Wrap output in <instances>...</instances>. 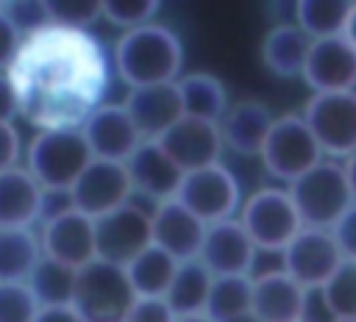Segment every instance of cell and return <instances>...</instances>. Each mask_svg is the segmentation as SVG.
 I'll return each mask as SVG.
<instances>
[{
  "instance_id": "obj_19",
  "label": "cell",
  "mask_w": 356,
  "mask_h": 322,
  "mask_svg": "<svg viewBox=\"0 0 356 322\" xmlns=\"http://www.w3.org/2000/svg\"><path fill=\"white\" fill-rule=\"evenodd\" d=\"M134 192L150 197L153 203L172 200L184 180V169L167 155V150L156 139H145L134 155L125 161Z\"/></svg>"
},
{
  "instance_id": "obj_36",
  "label": "cell",
  "mask_w": 356,
  "mask_h": 322,
  "mask_svg": "<svg viewBox=\"0 0 356 322\" xmlns=\"http://www.w3.org/2000/svg\"><path fill=\"white\" fill-rule=\"evenodd\" d=\"M3 8H6V14L14 19V25L22 33H31V31H36V28H42V25L50 22L42 0H11Z\"/></svg>"
},
{
  "instance_id": "obj_44",
  "label": "cell",
  "mask_w": 356,
  "mask_h": 322,
  "mask_svg": "<svg viewBox=\"0 0 356 322\" xmlns=\"http://www.w3.org/2000/svg\"><path fill=\"white\" fill-rule=\"evenodd\" d=\"M342 36L353 44V50H356V3H353V8H350V14H348V22H345V28H342Z\"/></svg>"
},
{
  "instance_id": "obj_9",
  "label": "cell",
  "mask_w": 356,
  "mask_h": 322,
  "mask_svg": "<svg viewBox=\"0 0 356 322\" xmlns=\"http://www.w3.org/2000/svg\"><path fill=\"white\" fill-rule=\"evenodd\" d=\"M175 200L184 203L206 225H211L234 217V211L239 208V183L234 172L217 161V164L184 172Z\"/></svg>"
},
{
  "instance_id": "obj_37",
  "label": "cell",
  "mask_w": 356,
  "mask_h": 322,
  "mask_svg": "<svg viewBox=\"0 0 356 322\" xmlns=\"http://www.w3.org/2000/svg\"><path fill=\"white\" fill-rule=\"evenodd\" d=\"M122 322H175V311L164 297H136Z\"/></svg>"
},
{
  "instance_id": "obj_22",
  "label": "cell",
  "mask_w": 356,
  "mask_h": 322,
  "mask_svg": "<svg viewBox=\"0 0 356 322\" xmlns=\"http://www.w3.org/2000/svg\"><path fill=\"white\" fill-rule=\"evenodd\" d=\"M309 289L292 275L275 272L253 280V316L259 322H303Z\"/></svg>"
},
{
  "instance_id": "obj_27",
  "label": "cell",
  "mask_w": 356,
  "mask_h": 322,
  "mask_svg": "<svg viewBox=\"0 0 356 322\" xmlns=\"http://www.w3.org/2000/svg\"><path fill=\"white\" fill-rule=\"evenodd\" d=\"M211 280H214V275H211V269L200 258L178 261L175 278H172L164 300L170 303V308L175 314H197V311H206Z\"/></svg>"
},
{
  "instance_id": "obj_1",
  "label": "cell",
  "mask_w": 356,
  "mask_h": 322,
  "mask_svg": "<svg viewBox=\"0 0 356 322\" xmlns=\"http://www.w3.org/2000/svg\"><path fill=\"white\" fill-rule=\"evenodd\" d=\"M6 75L14 83L19 114L44 128H81L100 105L108 64L86 28L47 22L22 36Z\"/></svg>"
},
{
  "instance_id": "obj_24",
  "label": "cell",
  "mask_w": 356,
  "mask_h": 322,
  "mask_svg": "<svg viewBox=\"0 0 356 322\" xmlns=\"http://www.w3.org/2000/svg\"><path fill=\"white\" fill-rule=\"evenodd\" d=\"M312 42L314 39L298 22H278L275 28H270V33L261 42V61L273 75L281 78L303 75Z\"/></svg>"
},
{
  "instance_id": "obj_17",
  "label": "cell",
  "mask_w": 356,
  "mask_h": 322,
  "mask_svg": "<svg viewBox=\"0 0 356 322\" xmlns=\"http://www.w3.org/2000/svg\"><path fill=\"white\" fill-rule=\"evenodd\" d=\"M256 255V244L239 217L220 219L206 228L200 261L211 269V275H250V264Z\"/></svg>"
},
{
  "instance_id": "obj_6",
  "label": "cell",
  "mask_w": 356,
  "mask_h": 322,
  "mask_svg": "<svg viewBox=\"0 0 356 322\" xmlns=\"http://www.w3.org/2000/svg\"><path fill=\"white\" fill-rule=\"evenodd\" d=\"M323 147L314 139L309 122L303 119V114H286V117H275L267 142L259 153L264 169L278 178V180H295L298 175H303L306 169H312L317 161H323Z\"/></svg>"
},
{
  "instance_id": "obj_5",
  "label": "cell",
  "mask_w": 356,
  "mask_h": 322,
  "mask_svg": "<svg viewBox=\"0 0 356 322\" xmlns=\"http://www.w3.org/2000/svg\"><path fill=\"white\" fill-rule=\"evenodd\" d=\"M134 300L136 291L120 264L95 258L75 275L72 305L86 322H122Z\"/></svg>"
},
{
  "instance_id": "obj_47",
  "label": "cell",
  "mask_w": 356,
  "mask_h": 322,
  "mask_svg": "<svg viewBox=\"0 0 356 322\" xmlns=\"http://www.w3.org/2000/svg\"><path fill=\"white\" fill-rule=\"evenodd\" d=\"M222 322H259L256 316H253V311L250 314H242V316H231V319H222Z\"/></svg>"
},
{
  "instance_id": "obj_51",
  "label": "cell",
  "mask_w": 356,
  "mask_h": 322,
  "mask_svg": "<svg viewBox=\"0 0 356 322\" xmlns=\"http://www.w3.org/2000/svg\"><path fill=\"white\" fill-rule=\"evenodd\" d=\"M353 3H356V0H353Z\"/></svg>"
},
{
  "instance_id": "obj_16",
  "label": "cell",
  "mask_w": 356,
  "mask_h": 322,
  "mask_svg": "<svg viewBox=\"0 0 356 322\" xmlns=\"http://www.w3.org/2000/svg\"><path fill=\"white\" fill-rule=\"evenodd\" d=\"M300 78L312 92H348L356 80L353 44L342 33L314 39Z\"/></svg>"
},
{
  "instance_id": "obj_42",
  "label": "cell",
  "mask_w": 356,
  "mask_h": 322,
  "mask_svg": "<svg viewBox=\"0 0 356 322\" xmlns=\"http://www.w3.org/2000/svg\"><path fill=\"white\" fill-rule=\"evenodd\" d=\"M17 114H19V103H17L14 83H11V78L6 72H0V119L11 122Z\"/></svg>"
},
{
  "instance_id": "obj_43",
  "label": "cell",
  "mask_w": 356,
  "mask_h": 322,
  "mask_svg": "<svg viewBox=\"0 0 356 322\" xmlns=\"http://www.w3.org/2000/svg\"><path fill=\"white\" fill-rule=\"evenodd\" d=\"M33 322H86L75 305H42Z\"/></svg>"
},
{
  "instance_id": "obj_31",
  "label": "cell",
  "mask_w": 356,
  "mask_h": 322,
  "mask_svg": "<svg viewBox=\"0 0 356 322\" xmlns=\"http://www.w3.org/2000/svg\"><path fill=\"white\" fill-rule=\"evenodd\" d=\"M350 8L353 0H295L292 14L312 39H323L342 33Z\"/></svg>"
},
{
  "instance_id": "obj_18",
  "label": "cell",
  "mask_w": 356,
  "mask_h": 322,
  "mask_svg": "<svg viewBox=\"0 0 356 322\" xmlns=\"http://www.w3.org/2000/svg\"><path fill=\"white\" fill-rule=\"evenodd\" d=\"M150 217H153V244L156 247L167 250L178 261H189V258L200 255L203 236H206L209 225L200 217H195L184 203H178L175 197L156 203Z\"/></svg>"
},
{
  "instance_id": "obj_15",
  "label": "cell",
  "mask_w": 356,
  "mask_h": 322,
  "mask_svg": "<svg viewBox=\"0 0 356 322\" xmlns=\"http://www.w3.org/2000/svg\"><path fill=\"white\" fill-rule=\"evenodd\" d=\"M156 142L167 150V155L184 172L197 169V167L217 164L220 161V153L225 147L220 122L189 117V114H184L178 122H172Z\"/></svg>"
},
{
  "instance_id": "obj_34",
  "label": "cell",
  "mask_w": 356,
  "mask_h": 322,
  "mask_svg": "<svg viewBox=\"0 0 356 322\" xmlns=\"http://www.w3.org/2000/svg\"><path fill=\"white\" fill-rule=\"evenodd\" d=\"M47 19L67 28H89L103 17V0H42Z\"/></svg>"
},
{
  "instance_id": "obj_8",
  "label": "cell",
  "mask_w": 356,
  "mask_h": 322,
  "mask_svg": "<svg viewBox=\"0 0 356 322\" xmlns=\"http://www.w3.org/2000/svg\"><path fill=\"white\" fill-rule=\"evenodd\" d=\"M303 119L325 155L345 161L356 153V97L350 92H314Z\"/></svg>"
},
{
  "instance_id": "obj_20",
  "label": "cell",
  "mask_w": 356,
  "mask_h": 322,
  "mask_svg": "<svg viewBox=\"0 0 356 322\" xmlns=\"http://www.w3.org/2000/svg\"><path fill=\"white\" fill-rule=\"evenodd\" d=\"M125 108L131 111V117H134V122L145 139H159L172 122H178L184 117L178 83L136 86L128 92Z\"/></svg>"
},
{
  "instance_id": "obj_14",
  "label": "cell",
  "mask_w": 356,
  "mask_h": 322,
  "mask_svg": "<svg viewBox=\"0 0 356 322\" xmlns=\"http://www.w3.org/2000/svg\"><path fill=\"white\" fill-rule=\"evenodd\" d=\"M81 130L86 136L92 155L108 158V161H128L134 150L145 142L125 103H100L86 117Z\"/></svg>"
},
{
  "instance_id": "obj_12",
  "label": "cell",
  "mask_w": 356,
  "mask_h": 322,
  "mask_svg": "<svg viewBox=\"0 0 356 322\" xmlns=\"http://www.w3.org/2000/svg\"><path fill=\"white\" fill-rule=\"evenodd\" d=\"M342 261L345 255L328 228H300L284 247V269L303 289H323Z\"/></svg>"
},
{
  "instance_id": "obj_45",
  "label": "cell",
  "mask_w": 356,
  "mask_h": 322,
  "mask_svg": "<svg viewBox=\"0 0 356 322\" xmlns=\"http://www.w3.org/2000/svg\"><path fill=\"white\" fill-rule=\"evenodd\" d=\"M342 164H345V175H348V183H350V192H353V200H356V153L348 155Z\"/></svg>"
},
{
  "instance_id": "obj_30",
  "label": "cell",
  "mask_w": 356,
  "mask_h": 322,
  "mask_svg": "<svg viewBox=\"0 0 356 322\" xmlns=\"http://www.w3.org/2000/svg\"><path fill=\"white\" fill-rule=\"evenodd\" d=\"M253 308V278L250 275H214L206 314L214 322L250 314Z\"/></svg>"
},
{
  "instance_id": "obj_35",
  "label": "cell",
  "mask_w": 356,
  "mask_h": 322,
  "mask_svg": "<svg viewBox=\"0 0 356 322\" xmlns=\"http://www.w3.org/2000/svg\"><path fill=\"white\" fill-rule=\"evenodd\" d=\"M161 0H103V17L117 28H139L147 25Z\"/></svg>"
},
{
  "instance_id": "obj_11",
  "label": "cell",
  "mask_w": 356,
  "mask_h": 322,
  "mask_svg": "<svg viewBox=\"0 0 356 322\" xmlns=\"http://www.w3.org/2000/svg\"><path fill=\"white\" fill-rule=\"evenodd\" d=\"M39 242L47 258L81 269L97 258V222L95 217L67 205L44 219Z\"/></svg>"
},
{
  "instance_id": "obj_39",
  "label": "cell",
  "mask_w": 356,
  "mask_h": 322,
  "mask_svg": "<svg viewBox=\"0 0 356 322\" xmlns=\"http://www.w3.org/2000/svg\"><path fill=\"white\" fill-rule=\"evenodd\" d=\"M331 230H334V239H337L342 255L345 258H356V200L350 203V208L339 217V222Z\"/></svg>"
},
{
  "instance_id": "obj_40",
  "label": "cell",
  "mask_w": 356,
  "mask_h": 322,
  "mask_svg": "<svg viewBox=\"0 0 356 322\" xmlns=\"http://www.w3.org/2000/svg\"><path fill=\"white\" fill-rule=\"evenodd\" d=\"M19 150H22V144H19V133H17L14 122L0 119V172L17 167Z\"/></svg>"
},
{
  "instance_id": "obj_23",
  "label": "cell",
  "mask_w": 356,
  "mask_h": 322,
  "mask_svg": "<svg viewBox=\"0 0 356 322\" xmlns=\"http://www.w3.org/2000/svg\"><path fill=\"white\" fill-rule=\"evenodd\" d=\"M273 122H275V117L270 114V108L264 103L239 100V103L228 105L225 117L220 119L222 142L236 155H259Z\"/></svg>"
},
{
  "instance_id": "obj_7",
  "label": "cell",
  "mask_w": 356,
  "mask_h": 322,
  "mask_svg": "<svg viewBox=\"0 0 356 322\" xmlns=\"http://www.w3.org/2000/svg\"><path fill=\"white\" fill-rule=\"evenodd\" d=\"M239 222L250 233L253 244L267 250H284L303 228L289 192L275 186H267L250 194L239 211Z\"/></svg>"
},
{
  "instance_id": "obj_13",
  "label": "cell",
  "mask_w": 356,
  "mask_h": 322,
  "mask_svg": "<svg viewBox=\"0 0 356 322\" xmlns=\"http://www.w3.org/2000/svg\"><path fill=\"white\" fill-rule=\"evenodd\" d=\"M95 222H97V258H106L111 264L125 266L145 247L153 244V217L142 205L125 203L97 217Z\"/></svg>"
},
{
  "instance_id": "obj_48",
  "label": "cell",
  "mask_w": 356,
  "mask_h": 322,
  "mask_svg": "<svg viewBox=\"0 0 356 322\" xmlns=\"http://www.w3.org/2000/svg\"><path fill=\"white\" fill-rule=\"evenodd\" d=\"M348 92H350V94H353V97H356V80H353V83H350V89H348Z\"/></svg>"
},
{
  "instance_id": "obj_46",
  "label": "cell",
  "mask_w": 356,
  "mask_h": 322,
  "mask_svg": "<svg viewBox=\"0 0 356 322\" xmlns=\"http://www.w3.org/2000/svg\"><path fill=\"white\" fill-rule=\"evenodd\" d=\"M175 322H214L206 311H197V314H175Z\"/></svg>"
},
{
  "instance_id": "obj_25",
  "label": "cell",
  "mask_w": 356,
  "mask_h": 322,
  "mask_svg": "<svg viewBox=\"0 0 356 322\" xmlns=\"http://www.w3.org/2000/svg\"><path fill=\"white\" fill-rule=\"evenodd\" d=\"M175 83H178V94L184 103V114L211 119V122H220L225 117L228 92L222 80L214 78L211 72H189V75H181Z\"/></svg>"
},
{
  "instance_id": "obj_21",
  "label": "cell",
  "mask_w": 356,
  "mask_h": 322,
  "mask_svg": "<svg viewBox=\"0 0 356 322\" xmlns=\"http://www.w3.org/2000/svg\"><path fill=\"white\" fill-rule=\"evenodd\" d=\"M44 211V189L28 167L0 172V228H31Z\"/></svg>"
},
{
  "instance_id": "obj_4",
  "label": "cell",
  "mask_w": 356,
  "mask_h": 322,
  "mask_svg": "<svg viewBox=\"0 0 356 322\" xmlns=\"http://www.w3.org/2000/svg\"><path fill=\"white\" fill-rule=\"evenodd\" d=\"M92 158L81 128H44L28 147V169L44 192H70Z\"/></svg>"
},
{
  "instance_id": "obj_29",
  "label": "cell",
  "mask_w": 356,
  "mask_h": 322,
  "mask_svg": "<svg viewBox=\"0 0 356 322\" xmlns=\"http://www.w3.org/2000/svg\"><path fill=\"white\" fill-rule=\"evenodd\" d=\"M75 275H78V269H72L56 258L42 255L25 283L36 294L39 305H72Z\"/></svg>"
},
{
  "instance_id": "obj_3",
  "label": "cell",
  "mask_w": 356,
  "mask_h": 322,
  "mask_svg": "<svg viewBox=\"0 0 356 322\" xmlns=\"http://www.w3.org/2000/svg\"><path fill=\"white\" fill-rule=\"evenodd\" d=\"M303 228H334L339 217L350 208L353 192L339 161H317L312 169L289 180L286 186Z\"/></svg>"
},
{
  "instance_id": "obj_26",
  "label": "cell",
  "mask_w": 356,
  "mask_h": 322,
  "mask_svg": "<svg viewBox=\"0 0 356 322\" xmlns=\"http://www.w3.org/2000/svg\"><path fill=\"white\" fill-rule=\"evenodd\" d=\"M178 269V258H172L167 250L150 244L136 258L125 264L128 280L136 291V297H164Z\"/></svg>"
},
{
  "instance_id": "obj_32",
  "label": "cell",
  "mask_w": 356,
  "mask_h": 322,
  "mask_svg": "<svg viewBox=\"0 0 356 322\" xmlns=\"http://www.w3.org/2000/svg\"><path fill=\"white\" fill-rule=\"evenodd\" d=\"M323 297L337 319H356V258H345L323 286Z\"/></svg>"
},
{
  "instance_id": "obj_50",
  "label": "cell",
  "mask_w": 356,
  "mask_h": 322,
  "mask_svg": "<svg viewBox=\"0 0 356 322\" xmlns=\"http://www.w3.org/2000/svg\"><path fill=\"white\" fill-rule=\"evenodd\" d=\"M6 3H11V0H0V8H3V6H6Z\"/></svg>"
},
{
  "instance_id": "obj_2",
  "label": "cell",
  "mask_w": 356,
  "mask_h": 322,
  "mask_svg": "<svg viewBox=\"0 0 356 322\" xmlns=\"http://www.w3.org/2000/svg\"><path fill=\"white\" fill-rule=\"evenodd\" d=\"M184 67L181 39L167 25H139L128 28L114 42V69L128 89L153 86V83H175Z\"/></svg>"
},
{
  "instance_id": "obj_10",
  "label": "cell",
  "mask_w": 356,
  "mask_h": 322,
  "mask_svg": "<svg viewBox=\"0 0 356 322\" xmlns=\"http://www.w3.org/2000/svg\"><path fill=\"white\" fill-rule=\"evenodd\" d=\"M131 194H134V183H131L125 161L92 158L86 164V169L78 175V180L72 183L70 203H72V208L97 219V217L131 203Z\"/></svg>"
},
{
  "instance_id": "obj_38",
  "label": "cell",
  "mask_w": 356,
  "mask_h": 322,
  "mask_svg": "<svg viewBox=\"0 0 356 322\" xmlns=\"http://www.w3.org/2000/svg\"><path fill=\"white\" fill-rule=\"evenodd\" d=\"M22 31L14 25V19L6 14V8H0V72L8 69V64L14 61L19 44H22Z\"/></svg>"
},
{
  "instance_id": "obj_33",
  "label": "cell",
  "mask_w": 356,
  "mask_h": 322,
  "mask_svg": "<svg viewBox=\"0 0 356 322\" xmlns=\"http://www.w3.org/2000/svg\"><path fill=\"white\" fill-rule=\"evenodd\" d=\"M39 308L25 280H0V322H33Z\"/></svg>"
},
{
  "instance_id": "obj_49",
  "label": "cell",
  "mask_w": 356,
  "mask_h": 322,
  "mask_svg": "<svg viewBox=\"0 0 356 322\" xmlns=\"http://www.w3.org/2000/svg\"><path fill=\"white\" fill-rule=\"evenodd\" d=\"M334 322H356V319H334Z\"/></svg>"
},
{
  "instance_id": "obj_28",
  "label": "cell",
  "mask_w": 356,
  "mask_h": 322,
  "mask_svg": "<svg viewBox=\"0 0 356 322\" xmlns=\"http://www.w3.org/2000/svg\"><path fill=\"white\" fill-rule=\"evenodd\" d=\"M42 255V242L31 228H0V280H28Z\"/></svg>"
},
{
  "instance_id": "obj_41",
  "label": "cell",
  "mask_w": 356,
  "mask_h": 322,
  "mask_svg": "<svg viewBox=\"0 0 356 322\" xmlns=\"http://www.w3.org/2000/svg\"><path fill=\"white\" fill-rule=\"evenodd\" d=\"M334 311L323 297V289H309L306 308H303V322H334Z\"/></svg>"
}]
</instances>
